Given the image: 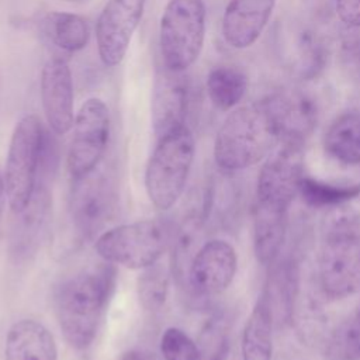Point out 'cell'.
<instances>
[{
    "label": "cell",
    "instance_id": "obj_1",
    "mask_svg": "<svg viewBox=\"0 0 360 360\" xmlns=\"http://www.w3.org/2000/svg\"><path fill=\"white\" fill-rule=\"evenodd\" d=\"M115 280V267L105 262L77 271L59 285L56 318L65 340L73 349L84 350L93 343Z\"/></svg>",
    "mask_w": 360,
    "mask_h": 360
},
{
    "label": "cell",
    "instance_id": "obj_2",
    "mask_svg": "<svg viewBox=\"0 0 360 360\" xmlns=\"http://www.w3.org/2000/svg\"><path fill=\"white\" fill-rule=\"evenodd\" d=\"M280 142L266 100L233 110L219 127L214 142V159L224 172L250 167L270 155Z\"/></svg>",
    "mask_w": 360,
    "mask_h": 360
},
{
    "label": "cell",
    "instance_id": "obj_3",
    "mask_svg": "<svg viewBox=\"0 0 360 360\" xmlns=\"http://www.w3.org/2000/svg\"><path fill=\"white\" fill-rule=\"evenodd\" d=\"M318 277L322 292L340 300L360 291V224L353 214H335L323 233Z\"/></svg>",
    "mask_w": 360,
    "mask_h": 360
},
{
    "label": "cell",
    "instance_id": "obj_4",
    "mask_svg": "<svg viewBox=\"0 0 360 360\" xmlns=\"http://www.w3.org/2000/svg\"><path fill=\"white\" fill-rule=\"evenodd\" d=\"M48 141V132L34 114L22 117L14 127L3 174L6 197L13 214L21 212L37 190Z\"/></svg>",
    "mask_w": 360,
    "mask_h": 360
},
{
    "label": "cell",
    "instance_id": "obj_5",
    "mask_svg": "<svg viewBox=\"0 0 360 360\" xmlns=\"http://www.w3.org/2000/svg\"><path fill=\"white\" fill-rule=\"evenodd\" d=\"M173 235V225L167 219H141L101 232L94 248L104 262L143 270L159 262L172 245Z\"/></svg>",
    "mask_w": 360,
    "mask_h": 360
},
{
    "label": "cell",
    "instance_id": "obj_6",
    "mask_svg": "<svg viewBox=\"0 0 360 360\" xmlns=\"http://www.w3.org/2000/svg\"><path fill=\"white\" fill-rule=\"evenodd\" d=\"M195 153L191 129L184 125L162 138L145 169V188L159 210L172 208L181 197Z\"/></svg>",
    "mask_w": 360,
    "mask_h": 360
},
{
    "label": "cell",
    "instance_id": "obj_7",
    "mask_svg": "<svg viewBox=\"0 0 360 360\" xmlns=\"http://www.w3.org/2000/svg\"><path fill=\"white\" fill-rule=\"evenodd\" d=\"M205 15L202 0H169L159 25L165 68L183 73L198 59L205 38Z\"/></svg>",
    "mask_w": 360,
    "mask_h": 360
},
{
    "label": "cell",
    "instance_id": "obj_8",
    "mask_svg": "<svg viewBox=\"0 0 360 360\" xmlns=\"http://www.w3.org/2000/svg\"><path fill=\"white\" fill-rule=\"evenodd\" d=\"M302 177L304 142L280 141L260 167L255 207L288 214Z\"/></svg>",
    "mask_w": 360,
    "mask_h": 360
},
{
    "label": "cell",
    "instance_id": "obj_9",
    "mask_svg": "<svg viewBox=\"0 0 360 360\" xmlns=\"http://www.w3.org/2000/svg\"><path fill=\"white\" fill-rule=\"evenodd\" d=\"M117 186L110 174L98 167L91 173L72 179L69 212L76 235L91 239L115 214Z\"/></svg>",
    "mask_w": 360,
    "mask_h": 360
},
{
    "label": "cell",
    "instance_id": "obj_10",
    "mask_svg": "<svg viewBox=\"0 0 360 360\" xmlns=\"http://www.w3.org/2000/svg\"><path fill=\"white\" fill-rule=\"evenodd\" d=\"M108 138V107L103 100L91 97L82 104L73 122V135L66 160L72 179H80L100 166Z\"/></svg>",
    "mask_w": 360,
    "mask_h": 360
},
{
    "label": "cell",
    "instance_id": "obj_11",
    "mask_svg": "<svg viewBox=\"0 0 360 360\" xmlns=\"http://www.w3.org/2000/svg\"><path fill=\"white\" fill-rule=\"evenodd\" d=\"M146 0H107L96 22L97 51L101 62L114 68L122 62L138 28Z\"/></svg>",
    "mask_w": 360,
    "mask_h": 360
},
{
    "label": "cell",
    "instance_id": "obj_12",
    "mask_svg": "<svg viewBox=\"0 0 360 360\" xmlns=\"http://www.w3.org/2000/svg\"><path fill=\"white\" fill-rule=\"evenodd\" d=\"M238 269L233 246L222 239L204 242L194 255L186 283L198 297H212L225 291Z\"/></svg>",
    "mask_w": 360,
    "mask_h": 360
},
{
    "label": "cell",
    "instance_id": "obj_13",
    "mask_svg": "<svg viewBox=\"0 0 360 360\" xmlns=\"http://www.w3.org/2000/svg\"><path fill=\"white\" fill-rule=\"evenodd\" d=\"M41 101L49 128L56 135H65L73 128V80L68 62L51 58L41 72Z\"/></svg>",
    "mask_w": 360,
    "mask_h": 360
},
{
    "label": "cell",
    "instance_id": "obj_14",
    "mask_svg": "<svg viewBox=\"0 0 360 360\" xmlns=\"http://www.w3.org/2000/svg\"><path fill=\"white\" fill-rule=\"evenodd\" d=\"M52 198L45 184H37L30 204L14 214L10 228L8 255L14 263L30 260L38 250L51 214Z\"/></svg>",
    "mask_w": 360,
    "mask_h": 360
},
{
    "label": "cell",
    "instance_id": "obj_15",
    "mask_svg": "<svg viewBox=\"0 0 360 360\" xmlns=\"http://www.w3.org/2000/svg\"><path fill=\"white\" fill-rule=\"evenodd\" d=\"M188 87L179 72L167 68L159 72L153 84L150 120L156 138H162L186 125Z\"/></svg>",
    "mask_w": 360,
    "mask_h": 360
},
{
    "label": "cell",
    "instance_id": "obj_16",
    "mask_svg": "<svg viewBox=\"0 0 360 360\" xmlns=\"http://www.w3.org/2000/svg\"><path fill=\"white\" fill-rule=\"evenodd\" d=\"M280 141L304 142L316 125L318 110L315 101L297 90L274 93L264 98Z\"/></svg>",
    "mask_w": 360,
    "mask_h": 360
},
{
    "label": "cell",
    "instance_id": "obj_17",
    "mask_svg": "<svg viewBox=\"0 0 360 360\" xmlns=\"http://www.w3.org/2000/svg\"><path fill=\"white\" fill-rule=\"evenodd\" d=\"M276 0H229L222 15V35L236 49L253 45L266 28Z\"/></svg>",
    "mask_w": 360,
    "mask_h": 360
},
{
    "label": "cell",
    "instance_id": "obj_18",
    "mask_svg": "<svg viewBox=\"0 0 360 360\" xmlns=\"http://www.w3.org/2000/svg\"><path fill=\"white\" fill-rule=\"evenodd\" d=\"M4 360H58L55 338L41 322L20 319L7 332Z\"/></svg>",
    "mask_w": 360,
    "mask_h": 360
},
{
    "label": "cell",
    "instance_id": "obj_19",
    "mask_svg": "<svg viewBox=\"0 0 360 360\" xmlns=\"http://www.w3.org/2000/svg\"><path fill=\"white\" fill-rule=\"evenodd\" d=\"M262 292L269 302L274 323L288 322L292 316L298 292L297 262L291 257H277L269 266L266 288Z\"/></svg>",
    "mask_w": 360,
    "mask_h": 360
},
{
    "label": "cell",
    "instance_id": "obj_20",
    "mask_svg": "<svg viewBox=\"0 0 360 360\" xmlns=\"http://www.w3.org/2000/svg\"><path fill=\"white\" fill-rule=\"evenodd\" d=\"M273 315L263 292L257 298L242 332V360H273Z\"/></svg>",
    "mask_w": 360,
    "mask_h": 360
},
{
    "label": "cell",
    "instance_id": "obj_21",
    "mask_svg": "<svg viewBox=\"0 0 360 360\" xmlns=\"http://www.w3.org/2000/svg\"><path fill=\"white\" fill-rule=\"evenodd\" d=\"M288 225V214H278L255 207L253 248L256 259L263 266H270L281 252Z\"/></svg>",
    "mask_w": 360,
    "mask_h": 360
},
{
    "label": "cell",
    "instance_id": "obj_22",
    "mask_svg": "<svg viewBox=\"0 0 360 360\" xmlns=\"http://www.w3.org/2000/svg\"><path fill=\"white\" fill-rule=\"evenodd\" d=\"M323 148L329 156L345 165H360V112L347 111L328 128Z\"/></svg>",
    "mask_w": 360,
    "mask_h": 360
},
{
    "label": "cell",
    "instance_id": "obj_23",
    "mask_svg": "<svg viewBox=\"0 0 360 360\" xmlns=\"http://www.w3.org/2000/svg\"><path fill=\"white\" fill-rule=\"evenodd\" d=\"M44 30L48 38L59 49L77 52L87 46L90 39V25L79 14L53 11L45 15Z\"/></svg>",
    "mask_w": 360,
    "mask_h": 360
},
{
    "label": "cell",
    "instance_id": "obj_24",
    "mask_svg": "<svg viewBox=\"0 0 360 360\" xmlns=\"http://www.w3.org/2000/svg\"><path fill=\"white\" fill-rule=\"evenodd\" d=\"M248 89L246 75L235 66H215L207 76V93L211 103L221 111L233 108Z\"/></svg>",
    "mask_w": 360,
    "mask_h": 360
},
{
    "label": "cell",
    "instance_id": "obj_25",
    "mask_svg": "<svg viewBox=\"0 0 360 360\" xmlns=\"http://www.w3.org/2000/svg\"><path fill=\"white\" fill-rule=\"evenodd\" d=\"M204 226L202 214L193 212L184 217L183 224L174 232L172 240V267L179 280H186L190 263L200 249L198 245L201 231Z\"/></svg>",
    "mask_w": 360,
    "mask_h": 360
},
{
    "label": "cell",
    "instance_id": "obj_26",
    "mask_svg": "<svg viewBox=\"0 0 360 360\" xmlns=\"http://www.w3.org/2000/svg\"><path fill=\"white\" fill-rule=\"evenodd\" d=\"M298 194H301L302 200L311 207H335L359 197L360 183L335 184L304 176L300 183Z\"/></svg>",
    "mask_w": 360,
    "mask_h": 360
},
{
    "label": "cell",
    "instance_id": "obj_27",
    "mask_svg": "<svg viewBox=\"0 0 360 360\" xmlns=\"http://www.w3.org/2000/svg\"><path fill=\"white\" fill-rule=\"evenodd\" d=\"M325 354L330 360H360V308L332 330Z\"/></svg>",
    "mask_w": 360,
    "mask_h": 360
},
{
    "label": "cell",
    "instance_id": "obj_28",
    "mask_svg": "<svg viewBox=\"0 0 360 360\" xmlns=\"http://www.w3.org/2000/svg\"><path fill=\"white\" fill-rule=\"evenodd\" d=\"M138 298L145 311L158 312L166 302L169 291V270L162 263H155L142 270L136 281Z\"/></svg>",
    "mask_w": 360,
    "mask_h": 360
},
{
    "label": "cell",
    "instance_id": "obj_29",
    "mask_svg": "<svg viewBox=\"0 0 360 360\" xmlns=\"http://www.w3.org/2000/svg\"><path fill=\"white\" fill-rule=\"evenodd\" d=\"M200 360H225L229 349V323L224 314L212 315L198 338Z\"/></svg>",
    "mask_w": 360,
    "mask_h": 360
},
{
    "label": "cell",
    "instance_id": "obj_30",
    "mask_svg": "<svg viewBox=\"0 0 360 360\" xmlns=\"http://www.w3.org/2000/svg\"><path fill=\"white\" fill-rule=\"evenodd\" d=\"M160 353L165 360H200L198 345L184 330L174 326L163 332Z\"/></svg>",
    "mask_w": 360,
    "mask_h": 360
},
{
    "label": "cell",
    "instance_id": "obj_31",
    "mask_svg": "<svg viewBox=\"0 0 360 360\" xmlns=\"http://www.w3.org/2000/svg\"><path fill=\"white\" fill-rule=\"evenodd\" d=\"M340 45L343 62L360 77V27H345Z\"/></svg>",
    "mask_w": 360,
    "mask_h": 360
},
{
    "label": "cell",
    "instance_id": "obj_32",
    "mask_svg": "<svg viewBox=\"0 0 360 360\" xmlns=\"http://www.w3.org/2000/svg\"><path fill=\"white\" fill-rule=\"evenodd\" d=\"M336 13L345 27H360V0H335Z\"/></svg>",
    "mask_w": 360,
    "mask_h": 360
},
{
    "label": "cell",
    "instance_id": "obj_33",
    "mask_svg": "<svg viewBox=\"0 0 360 360\" xmlns=\"http://www.w3.org/2000/svg\"><path fill=\"white\" fill-rule=\"evenodd\" d=\"M120 360H156L153 353L143 349H132L125 352Z\"/></svg>",
    "mask_w": 360,
    "mask_h": 360
},
{
    "label": "cell",
    "instance_id": "obj_34",
    "mask_svg": "<svg viewBox=\"0 0 360 360\" xmlns=\"http://www.w3.org/2000/svg\"><path fill=\"white\" fill-rule=\"evenodd\" d=\"M6 188H4V180L3 176L0 174V224H1V217H3V210H4V202H6Z\"/></svg>",
    "mask_w": 360,
    "mask_h": 360
},
{
    "label": "cell",
    "instance_id": "obj_35",
    "mask_svg": "<svg viewBox=\"0 0 360 360\" xmlns=\"http://www.w3.org/2000/svg\"><path fill=\"white\" fill-rule=\"evenodd\" d=\"M65 1H70V3H84L87 0H65Z\"/></svg>",
    "mask_w": 360,
    "mask_h": 360
}]
</instances>
